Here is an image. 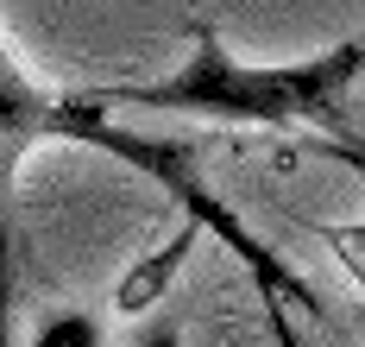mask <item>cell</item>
<instances>
[{
    "label": "cell",
    "instance_id": "cell-1",
    "mask_svg": "<svg viewBox=\"0 0 365 347\" xmlns=\"http://www.w3.org/2000/svg\"><path fill=\"white\" fill-rule=\"evenodd\" d=\"M189 57L158 82H101L82 89L95 108H145V114H189L264 133H322L346 164H359V70L365 44L340 39L296 64H240L215 19H189Z\"/></svg>",
    "mask_w": 365,
    "mask_h": 347
},
{
    "label": "cell",
    "instance_id": "cell-2",
    "mask_svg": "<svg viewBox=\"0 0 365 347\" xmlns=\"http://www.w3.org/2000/svg\"><path fill=\"white\" fill-rule=\"evenodd\" d=\"M76 95V126H70V146H95V152L120 158V164H133L139 177H151L158 190L170 196L182 208V221L202 233H215L220 246L246 266V278H252V291H271V297H284L290 309H309V316H328L322 309V297H315V284L309 278H296V266H284L264 240H258L227 202H220L215 190H208V177H202V146L195 139H177V133H133V126H113L108 108H95V101H82V89H70Z\"/></svg>",
    "mask_w": 365,
    "mask_h": 347
},
{
    "label": "cell",
    "instance_id": "cell-3",
    "mask_svg": "<svg viewBox=\"0 0 365 347\" xmlns=\"http://www.w3.org/2000/svg\"><path fill=\"white\" fill-rule=\"evenodd\" d=\"M76 126V95L70 89H44L38 76L19 70V57L0 39V208H13V183H19V164L51 146V139H70Z\"/></svg>",
    "mask_w": 365,
    "mask_h": 347
},
{
    "label": "cell",
    "instance_id": "cell-4",
    "mask_svg": "<svg viewBox=\"0 0 365 347\" xmlns=\"http://www.w3.org/2000/svg\"><path fill=\"white\" fill-rule=\"evenodd\" d=\"M189 246H195V228L182 221V228L170 233V240H164V246H158L151 259H139V266L126 271V284H120L113 309H120V316H145V309L158 303V297H164L170 284H177V271H182V259H189Z\"/></svg>",
    "mask_w": 365,
    "mask_h": 347
},
{
    "label": "cell",
    "instance_id": "cell-5",
    "mask_svg": "<svg viewBox=\"0 0 365 347\" xmlns=\"http://www.w3.org/2000/svg\"><path fill=\"white\" fill-rule=\"evenodd\" d=\"M32 347H108V328H101V316L63 303V309H51V316L38 322Z\"/></svg>",
    "mask_w": 365,
    "mask_h": 347
},
{
    "label": "cell",
    "instance_id": "cell-6",
    "mask_svg": "<svg viewBox=\"0 0 365 347\" xmlns=\"http://www.w3.org/2000/svg\"><path fill=\"white\" fill-rule=\"evenodd\" d=\"M19 322V228H13V208H0V347H13Z\"/></svg>",
    "mask_w": 365,
    "mask_h": 347
},
{
    "label": "cell",
    "instance_id": "cell-7",
    "mask_svg": "<svg viewBox=\"0 0 365 347\" xmlns=\"http://www.w3.org/2000/svg\"><path fill=\"white\" fill-rule=\"evenodd\" d=\"M258 303H264V328H271V347H302L290 328V303L284 297H271V291H258Z\"/></svg>",
    "mask_w": 365,
    "mask_h": 347
},
{
    "label": "cell",
    "instance_id": "cell-8",
    "mask_svg": "<svg viewBox=\"0 0 365 347\" xmlns=\"http://www.w3.org/2000/svg\"><path fill=\"white\" fill-rule=\"evenodd\" d=\"M139 347H182V322L177 316H151L145 335H139Z\"/></svg>",
    "mask_w": 365,
    "mask_h": 347
}]
</instances>
